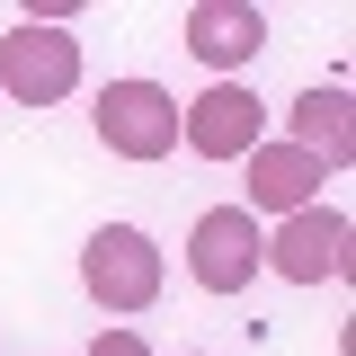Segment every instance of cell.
Masks as SVG:
<instances>
[{"label": "cell", "mask_w": 356, "mask_h": 356, "mask_svg": "<svg viewBox=\"0 0 356 356\" xmlns=\"http://www.w3.org/2000/svg\"><path fill=\"white\" fill-rule=\"evenodd\" d=\"M161 250H152V232L143 222H98L81 250V294L98 312H152L161 303Z\"/></svg>", "instance_id": "cell-1"}, {"label": "cell", "mask_w": 356, "mask_h": 356, "mask_svg": "<svg viewBox=\"0 0 356 356\" xmlns=\"http://www.w3.org/2000/svg\"><path fill=\"white\" fill-rule=\"evenodd\" d=\"M72 89H81V36H72V27L18 18V27L0 36V98H18V107H63Z\"/></svg>", "instance_id": "cell-2"}, {"label": "cell", "mask_w": 356, "mask_h": 356, "mask_svg": "<svg viewBox=\"0 0 356 356\" xmlns=\"http://www.w3.org/2000/svg\"><path fill=\"white\" fill-rule=\"evenodd\" d=\"M89 125H98V143L116 161H170L178 152V98L161 81H107L98 107H89Z\"/></svg>", "instance_id": "cell-3"}, {"label": "cell", "mask_w": 356, "mask_h": 356, "mask_svg": "<svg viewBox=\"0 0 356 356\" xmlns=\"http://www.w3.org/2000/svg\"><path fill=\"white\" fill-rule=\"evenodd\" d=\"M178 143L196 152V161H250L267 143V107H259V89L250 81H214V89H196L187 107H178Z\"/></svg>", "instance_id": "cell-4"}, {"label": "cell", "mask_w": 356, "mask_h": 356, "mask_svg": "<svg viewBox=\"0 0 356 356\" xmlns=\"http://www.w3.org/2000/svg\"><path fill=\"white\" fill-rule=\"evenodd\" d=\"M259 267H267L259 214H241V205H205V214H196V232H187V276H196L205 294H250Z\"/></svg>", "instance_id": "cell-5"}, {"label": "cell", "mask_w": 356, "mask_h": 356, "mask_svg": "<svg viewBox=\"0 0 356 356\" xmlns=\"http://www.w3.org/2000/svg\"><path fill=\"white\" fill-rule=\"evenodd\" d=\"M348 214L339 205H303V214H285L267 232V267L285 276V285H330V276H348Z\"/></svg>", "instance_id": "cell-6"}, {"label": "cell", "mask_w": 356, "mask_h": 356, "mask_svg": "<svg viewBox=\"0 0 356 356\" xmlns=\"http://www.w3.org/2000/svg\"><path fill=\"white\" fill-rule=\"evenodd\" d=\"M259 44H267V9H250V0H196L187 9V54L214 63L222 81L241 63H259Z\"/></svg>", "instance_id": "cell-7"}, {"label": "cell", "mask_w": 356, "mask_h": 356, "mask_svg": "<svg viewBox=\"0 0 356 356\" xmlns=\"http://www.w3.org/2000/svg\"><path fill=\"white\" fill-rule=\"evenodd\" d=\"M285 116H294V134H285V143H294V152H312L321 170H348V161H356V98H348V81H312Z\"/></svg>", "instance_id": "cell-8"}, {"label": "cell", "mask_w": 356, "mask_h": 356, "mask_svg": "<svg viewBox=\"0 0 356 356\" xmlns=\"http://www.w3.org/2000/svg\"><path fill=\"white\" fill-rule=\"evenodd\" d=\"M321 161H312V152H294V143H259V152H250V205H241V214H303V205H321Z\"/></svg>", "instance_id": "cell-9"}, {"label": "cell", "mask_w": 356, "mask_h": 356, "mask_svg": "<svg viewBox=\"0 0 356 356\" xmlns=\"http://www.w3.org/2000/svg\"><path fill=\"white\" fill-rule=\"evenodd\" d=\"M89 356H152V348H143L134 330H98V348H89Z\"/></svg>", "instance_id": "cell-10"}]
</instances>
